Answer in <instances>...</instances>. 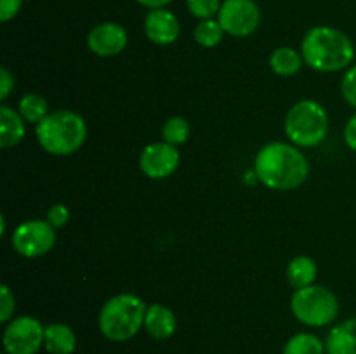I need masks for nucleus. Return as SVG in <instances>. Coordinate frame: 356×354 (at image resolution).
<instances>
[{"mask_svg":"<svg viewBox=\"0 0 356 354\" xmlns=\"http://www.w3.org/2000/svg\"><path fill=\"white\" fill-rule=\"evenodd\" d=\"M254 174L270 189L292 191L308 179L309 163L305 153L292 142L273 141L257 151Z\"/></svg>","mask_w":356,"mask_h":354,"instance_id":"nucleus-1","label":"nucleus"},{"mask_svg":"<svg viewBox=\"0 0 356 354\" xmlns=\"http://www.w3.org/2000/svg\"><path fill=\"white\" fill-rule=\"evenodd\" d=\"M301 54L306 65L320 73L348 69L355 59V45L344 31L332 26H315L301 42Z\"/></svg>","mask_w":356,"mask_h":354,"instance_id":"nucleus-2","label":"nucleus"},{"mask_svg":"<svg viewBox=\"0 0 356 354\" xmlns=\"http://www.w3.org/2000/svg\"><path fill=\"white\" fill-rule=\"evenodd\" d=\"M37 141L45 153L68 156L79 151L87 139V124L82 115L70 110L49 113L35 128Z\"/></svg>","mask_w":356,"mask_h":354,"instance_id":"nucleus-3","label":"nucleus"},{"mask_svg":"<svg viewBox=\"0 0 356 354\" xmlns=\"http://www.w3.org/2000/svg\"><path fill=\"white\" fill-rule=\"evenodd\" d=\"M148 305L134 294H117L108 298L97 316L101 333L111 342H127L145 326Z\"/></svg>","mask_w":356,"mask_h":354,"instance_id":"nucleus-4","label":"nucleus"},{"mask_svg":"<svg viewBox=\"0 0 356 354\" xmlns=\"http://www.w3.org/2000/svg\"><path fill=\"white\" fill-rule=\"evenodd\" d=\"M284 128L294 146L315 148L329 134V115L318 101L302 99L289 110Z\"/></svg>","mask_w":356,"mask_h":354,"instance_id":"nucleus-5","label":"nucleus"},{"mask_svg":"<svg viewBox=\"0 0 356 354\" xmlns=\"http://www.w3.org/2000/svg\"><path fill=\"white\" fill-rule=\"evenodd\" d=\"M291 311L299 323L313 328L327 326L339 314L336 294L322 285L298 288L291 297Z\"/></svg>","mask_w":356,"mask_h":354,"instance_id":"nucleus-6","label":"nucleus"},{"mask_svg":"<svg viewBox=\"0 0 356 354\" xmlns=\"http://www.w3.org/2000/svg\"><path fill=\"white\" fill-rule=\"evenodd\" d=\"M45 326L33 316H17L7 323L2 335L6 354H37L44 346Z\"/></svg>","mask_w":356,"mask_h":354,"instance_id":"nucleus-7","label":"nucleus"},{"mask_svg":"<svg viewBox=\"0 0 356 354\" xmlns=\"http://www.w3.org/2000/svg\"><path fill=\"white\" fill-rule=\"evenodd\" d=\"M14 250L21 257L37 259L51 252L56 245V228L47 221L33 219L17 226L10 238Z\"/></svg>","mask_w":356,"mask_h":354,"instance_id":"nucleus-8","label":"nucleus"},{"mask_svg":"<svg viewBox=\"0 0 356 354\" xmlns=\"http://www.w3.org/2000/svg\"><path fill=\"white\" fill-rule=\"evenodd\" d=\"M225 33L243 38L252 35L261 23V10L254 0H225L218 14Z\"/></svg>","mask_w":356,"mask_h":354,"instance_id":"nucleus-9","label":"nucleus"},{"mask_svg":"<svg viewBox=\"0 0 356 354\" xmlns=\"http://www.w3.org/2000/svg\"><path fill=\"white\" fill-rule=\"evenodd\" d=\"M181 163L179 149L165 141L145 146L139 155V169L149 179H167L177 170Z\"/></svg>","mask_w":356,"mask_h":354,"instance_id":"nucleus-10","label":"nucleus"},{"mask_svg":"<svg viewBox=\"0 0 356 354\" xmlns=\"http://www.w3.org/2000/svg\"><path fill=\"white\" fill-rule=\"evenodd\" d=\"M129 44V35L122 24L111 23H101L94 26L87 35V47L92 54L99 56V58H113L120 52L125 51Z\"/></svg>","mask_w":356,"mask_h":354,"instance_id":"nucleus-11","label":"nucleus"},{"mask_svg":"<svg viewBox=\"0 0 356 354\" xmlns=\"http://www.w3.org/2000/svg\"><path fill=\"white\" fill-rule=\"evenodd\" d=\"M145 33L149 42L156 45H170L179 38L181 24L174 12L163 9H153L145 17Z\"/></svg>","mask_w":356,"mask_h":354,"instance_id":"nucleus-12","label":"nucleus"},{"mask_svg":"<svg viewBox=\"0 0 356 354\" xmlns=\"http://www.w3.org/2000/svg\"><path fill=\"white\" fill-rule=\"evenodd\" d=\"M145 328L149 337L156 340H167L176 333L177 318L167 305L152 304L146 309Z\"/></svg>","mask_w":356,"mask_h":354,"instance_id":"nucleus-13","label":"nucleus"},{"mask_svg":"<svg viewBox=\"0 0 356 354\" xmlns=\"http://www.w3.org/2000/svg\"><path fill=\"white\" fill-rule=\"evenodd\" d=\"M26 134V121L21 117L19 111L2 104L0 106V148L9 149L19 144Z\"/></svg>","mask_w":356,"mask_h":354,"instance_id":"nucleus-14","label":"nucleus"},{"mask_svg":"<svg viewBox=\"0 0 356 354\" xmlns=\"http://www.w3.org/2000/svg\"><path fill=\"white\" fill-rule=\"evenodd\" d=\"M327 354H356V316L339 323L325 339Z\"/></svg>","mask_w":356,"mask_h":354,"instance_id":"nucleus-15","label":"nucleus"},{"mask_svg":"<svg viewBox=\"0 0 356 354\" xmlns=\"http://www.w3.org/2000/svg\"><path fill=\"white\" fill-rule=\"evenodd\" d=\"M44 347L49 354H73L76 349V335L65 323H51L45 326Z\"/></svg>","mask_w":356,"mask_h":354,"instance_id":"nucleus-16","label":"nucleus"},{"mask_svg":"<svg viewBox=\"0 0 356 354\" xmlns=\"http://www.w3.org/2000/svg\"><path fill=\"white\" fill-rule=\"evenodd\" d=\"M316 276H318V266L315 260L308 255H298L289 262L287 266V281L291 287L306 288L309 285H315Z\"/></svg>","mask_w":356,"mask_h":354,"instance_id":"nucleus-17","label":"nucleus"},{"mask_svg":"<svg viewBox=\"0 0 356 354\" xmlns=\"http://www.w3.org/2000/svg\"><path fill=\"white\" fill-rule=\"evenodd\" d=\"M302 62L305 59H302L301 52L292 47H278L270 56V66L278 76L296 75L302 68Z\"/></svg>","mask_w":356,"mask_h":354,"instance_id":"nucleus-18","label":"nucleus"},{"mask_svg":"<svg viewBox=\"0 0 356 354\" xmlns=\"http://www.w3.org/2000/svg\"><path fill=\"white\" fill-rule=\"evenodd\" d=\"M17 111H19L21 117L24 118V121L37 125L49 115V106L47 101H45L40 94L30 92L24 94L19 99V103H17Z\"/></svg>","mask_w":356,"mask_h":354,"instance_id":"nucleus-19","label":"nucleus"},{"mask_svg":"<svg viewBox=\"0 0 356 354\" xmlns=\"http://www.w3.org/2000/svg\"><path fill=\"white\" fill-rule=\"evenodd\" d=\"M325 342L315 333H298L284 347V354H325Z\"/></svg>","mask_w":356,"mask_h":354,"instance_id":"nucleus-20","label":"nucleus"},{"mask_svg":"<svg viewBox=\"0 0 356 354\" xmlns=\"http://www.w3.org/2000/svg\"><path fill=\"white\" fill-rule=\"evenodd\" d=\"M222 35H225V30L219 24L218 19H204L195 26L193 38L200 47L212 49L216 45L221 44Z\"/></svg>","mask_w":356,"mask_h":354,"instance_id":"nucleus-21","label":"nucleus"},{"mask_svg":"<svg viewBox=\"0 0 356 354\" xmlns=\"http://www.w3.org/2000/svg\"><path fill=\"white\" fill-rule=\"evenodd\" d=\"M191 127L188 124L186 118L183 117H170L169 120L163 124L162 127V137L163 141L169 142L172 146H181L188 141L190 137Z\"/></svg>","mask_w":356,"mask_h":354,"instance_id":"nucleus-22","label":"nucleus"},{"mask_svg":"<svg viewBox=\"0 0 356 354\" xmlns=\"http://www.w3.org/2000/svg\"><path fill=\"white\" fill-rule=\"evenodd\" d=\"M221 0H186V7L191 16L198 17L200 21L212 19L221 10Z\"/></svg>","mask_w":356,"mask_h":354,"instance_id":"nucleus-23","label":"nucleus"},{"mask_svg":"<svg viewBox=\"0 0 356 354\" xmlns=\"http://www.w3.org/2000/svg\"><path fill=\"white\" fill-rule=\"evenodd\" d=\"M14 307H16L14 294L7 285H2L0 287V323H9L13 319Z\"/></svg>","mask_w":356,"mask_h":354,"instance_id":"nucleus-24","label":"nucleus"},{"mask_svg":"<svg viewBox=\"0 0 356 354\" xmlns=\"http://www.w3.org/2000/svg\"><path fill=\"white\" fill-rule=\"evenodd\" d=\"M341 90H343L346 103L356 110V65L350 66L346 73H344V78L341 82Z\"/></svg>","mask_w":356,"mask_h":354,"instance_id":"nucleus-25","label":"nucleus"},{"mask_svg":"<svg viewBox=\"0 0 356 354\" xmlns=\"http://www.w3.org/2000/svg\"><path fill=\"white\" fill-rule=\"evenodd\" d=\"M45 221L52 226V228H65L70 221V208L63 203L52 205L47 210V215H45Z\"/></svg>","mask_w":356,"mask_h":354,"instance_id":"nucleus-26","label":"nucleus"},{"mask_svg":"<svg viewBox=\"0 0 356 354\" xmlns=\"http://www.w3.org/2000/svg\"><path fill=\"white\" fill-rule=\"evenodd\" d=\"M21 7H23V0H0V21L7 23L14 19L19 14Z\"/></svg>","mask_w":356,"mask_h":354,"instance_id":"nucleus-27","label":"nucleus"},{"mask_svg":"<svg viewBox=\"0 0 356 354\" xmlns=\"http://www.w3.org/2000/svg\"><path fill=\"white\" fill-rule=\"evenodd\" d=\"M14 90V75L7 68L0 69V101H6Z\"/></svg>","mask_w":356,"mask_h":354,"instance_id":"nucleus-28","label":"nucleus"},{"mask_svg":"<svg viewBox=\"0 0 356 354\" xmlns=\"http://www.w3.org/2000/svg\"><path fill=\"white\" fill-rule=\"evenodd\" d=\"M344 142L348 144V148L356 153V113L348 120L346 127H344Z\"/></svg>","mask_w":356,"mask_h":354,"instance_id":"nucleus-29","label":"nucleus"},{"mask_svg":"<svg viewBox=\"0 0 356 354\" xmlns=\"http://www.w3.org/2000/svg\"><path fill=\"white\" fill-rule=\"evenodd\" d=\"M138 3H141L143 7H146V9L153 10V9H163L165 6H169L172 0H136Z\"/></svg>","mask_w":356,"mask_h":354,"instance_id":"nucleus-30","label":"nucleus"},{"mask_svg":"<svg viewBox=\"0 0 356 354\" xmlns=\"http://www.w3.org/2000/svg\"><path fill=\"white\" fill-rule=\"evenodd\" d=\"M3 354H6V353H3Z\"/></svg>","mask_w":356,"mask_h":354,"instance_id":"nucleus-31","label":"nucleus"}]
</instances>
